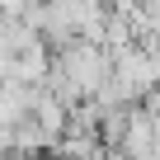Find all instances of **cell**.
Instances as JSON below:
<instances>
[{"label":"cell","instance_id":"cell-1","mask_svg":"<svg viewBox=\"0 0 160 160\" xmlns=\"http://www.w3.org/2000/svg\"><path fill=\"white\" fill-rule=\"evenodd\" d=\"M57 61H61V71H66V80L80 90V94H99L104 90V80L113 75V52L104 47V42H85V38H75V42H66V47H57Z\"/></svg>","mask_w":160,"mask_h":160},{"label":"cell","instance_id":"cell-2","mask_svg":"<svg viewBox=\"0 0 160 160\" xmlns=\"http://www.w3.org/2000/svg\"><path fill=\"white\" fill-rule=\"evenodd\" d=\"M33 0H0V14H24Z\"/></svg>","mask_w":160,"mask_h":160},{"label":"cell","instance_id":"cell-3","mask_svg":"<svg viewBox=\"0 0 160 160\" xmlns=\"http://www.w3.org/2000/svg\"><path fill=\"white\" fill-rule=\"evenodd\" d=\"M47 160H71V155H61V151H47Z\"/></svg>","mask_w":160,"mask_h":160},{"label":"cell","instance_id":"cell-4","mask_svg":"<svg viewBox=\"0 0 160 160\" xmlns=\"http://www.w3.org/2000/svg\"><path fill=\"white\" fill-rule=\"evenodd\" d=\"M0 160H10V151H5V137H0Z\"/></svg>","mask_w":160,"mask_h":160}]
</instances>
